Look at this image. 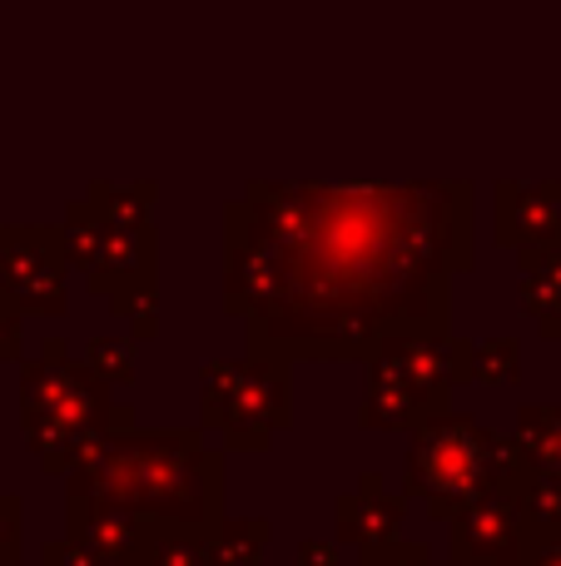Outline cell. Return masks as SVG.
Instances as JSON below:
<instances>
[{
	"instance_id": "6da1fadb",
	"label": "cell",
	"mask_w": 561,
	"mask_h": 566,
	"mask_svg": "<svg viewBox=\"0 0 561 566\" xmlns=\"http://www.w3.org/2000/svg\"><path fill=\"white\" fill-rule=\"evenodd\" d=\"M463 264L437 189H284L234 229L229 308L264 358H373L447 318Z\"/></svg>"
},
{
	"instance_id": "7a4b0ae2",
	"label": "cell",
	"mask_w": 561,
	"mask_h": 566,
	"mask_svg": "<svg viewBox=\"0 0 561 566\" xmlns=\"http://www.w3.org/2000/svg\"><path fill=\"white\" fill-rule=\"evenodd\" d=\"M75 497L105 502L119 512H155V517L199 522L219 512V458L194 432H145L119 438L95 452L89 472L75 478Z\"/></svg>"
},
{
	"instance_id": "3957f363",
	"label": "cell",
	"mask_w": 561,
	"mask_h": 566,
	"mask_svg": "<svg viewBox=\"0 0 561 566\" xmlns=\"http://www.w3.org/2000/svg\"><path fill=\"white\" fill-rule=\"evenodd\" d=\"M522 458L467 418H433L417 428L407 458V492H423L437 517H457L497 488H517Z\"/></svg>"
},
{
	"instance_id": "277c9868",
	"label": "cell",
	"mask_w": 561,
	"mask_h": 566,
	"mask_svg": "<svg viewBox=\"0 0 561 566\" xmlns=\"http://www.w3.org/2000/svg\"><path fill=\"white\" fill-rule=\"evenodd\" d=\"M473 373V353L463 343L427 338H398L373 353V378H368L363 422L368 428H423L443 418L453 382Z\"/></svg>"
},
{
	"instance_id": "5b68a950",
	"label": "cell",
	"mask_w": 561,
	"mask_h": 566,
	"mask_svg": "<svg viewBox=\"0 0 561 566\" xmlns=\"http://www.w3.org/2000/svg\"><path fill=\"white\" fill-rule=\"evenodd\" d=\"M204 418L224 428L234 448H264L268 432L288 422L284 358L254 353L248 363H214L204 373Z\"/></svg>"
},
{
	"instance_id": "8992f818",
	"label": "cell",
	"mask_w": 561,
	"mask_h": 566,
	"mask_svg": "<svg viewBox=\"0 0 561 566\" xmlns=\"http://www.w3.org/2000/svg\"><path fill=\"white\" fill-rule=\"evenodd\" d=\"M99 388L75 378V368H30L25 378V428L40 462L60 468L70 452H85V438L99 428Z\"/></svg>"
},
{
	"instance_id": "52a82bcc",
	"label": "cell",
	"mask_w": 561,
	"mask_h": 566,
	"mask_svg": "<svg viewBox=\"0 0 561 566\" xmlns=\"http://www.w3.org/2000/svg\"><path fill=\"white\" fill-rule=\"evenodd\" d=\"M517 488H497L477 497L467 512H457L453 562H507L522 547V497H517Z\"/></svg>"
},
{
	"instance_id": "ba28073f",
	"label": "cell",
	"mask_w": 561,
	"mask_h": 566,
	"mask_svg": "<svg viewBox=\"0 0 561 566\" xmlns=\"http://www.w3.org/2000/svg\"><path fill=\"white\" fill-rule=\"evenodd\" d=\"M398 522H403V502L388 497V492H363V497L338 502V532L353 542H368V547L393 537Z\"/></svg>"
},
{
	"instance_id": "9c48e42d",
	"label": "cell",
	"mask_w": 561,
	"mask_h": 566,
	"mask_svg": "<svg viewBox=\"0 0 561 566\" xmlns=\"http://www.w3.org/2000/svg\"><path fill=\"white\" fill-rule=\"evenodd\" d=\"M517 438L527 442L532 462L547 472L552 482H561V412L557 408H532L517 428Z\"/></svg>"
},
{
	"instance_id": "30bf717a",
	"label": "cell",
	"mask_w": 561,
	"mask_h": 566,
	"mask_svg": "<svg viewBox=\"0 0 561 566\" xmlns=\"http://www.w3.org/2000/svg\"><path fill=\"white\" fill-rule=\"evenodd\" d=\"M155 566H204V542L194 537H174V542H159Z\"/></svg>"
},
{
	"instance_id": "8fae6325",
	"label": "cell",
	"mask_w": 561,
	"mask_h": 566,
	"mask_svg": "<svg viewBox=\"0 0 561 566\" xmlns=\"http://www.w3.org/2000/svg\"><path fill=\"white\" fill-rule=\"evenodd\" d=\"M368 566H427L423 547H393V542H378L368 547Z\"/></svg>"
}]
</instances>
